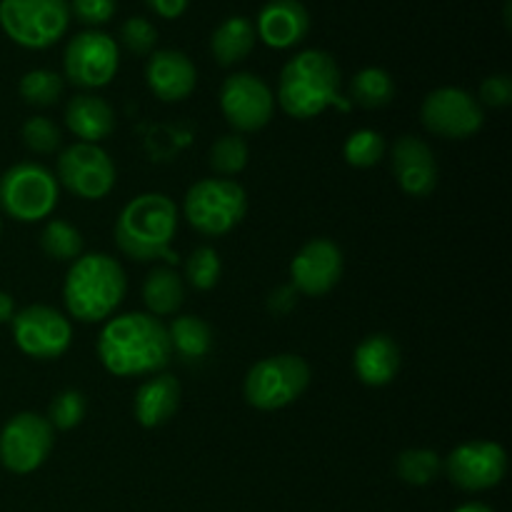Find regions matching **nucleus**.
<instances>
[{"label": "nucleus", "mask_w": 512, "mask_h": 512, "mask_svg": "<svg viewBox=\"0 0 512 512\" xmlns=\"http://www.w3.org/2000/svg\"><path fill=\"white\" fill-rule=\"evenodd\" d=\"M98 358L118 378L155 375L173 360L168 328L150 313L110 318L98 338Z\"/></svg>", "instance_id": "obj_1"}, {"label": "nucleus", "mask_w": 512, "mask_h": 512, "mask_svg": "<svg viewBox=\"0 0 512 512\" xmlns=\"http://www.w3.org/2000/svg\"><path fill=\"white\" fill-rule=\"evenodd\" d=\"M340 68L325 50H303L280 70L278 103L290 118L313 120L328 108H350L340 95Z\"/></svg>", "instance_id": "obj_2"}, {"label": "nucleus", "mask_w": 512, "mask_h": 512, "mask_svg": "<svg viewBox=\"0 0 512 512\" xmlns=\"http://www.w3.org/2000/svg\"><path fill=\"white\" fill-rule=\"evenodd\" d=\"M128 278L123 265L108 253H88L73 260L63 285L70 318L80 323H103L123 303Z\"/></svg>", "instance_id": "obj_3"}, {"label": "nucleus", "mask_w": 512, "mask_h": 512, "mask_svg": "<svg viewBox=\"0 0 512 512\" xmlns=\"http://www.w3.org/2000/svg\"><path fill=\"white\" fill-rule=\"evenodd\" d=\"M178 205L163 193H143L130 200L115 223V243L120 253L138 263H150L155 258H168L170 243L178 233Z\"/></svg>", "instance_id": "obj_4"}, {"label": "nucleus", "mask_w": 512, "mask_h": 512, "mask_svg": "<svg viewBox=\"0 0 512 512\" xmlns=\"http://www.w3.org/2000/svg\"><path fill=\"white\" fill-rule=\"evenodd\" d=\"M248 213L243 185L230 178H205L190 185L183 200V215L200 235L220 238L238 228Z\"/></svg>", "instance_id": "obj_5"}, {"label": "nucleus", "mask_w": 512, "mask_h": 512, "mask_svg": "<svg viewBox=\"0 0 512 512\" xmlns=\"http://www.w3.org/2000/svg\"><path fill=\"white\" fill-rule=\"evenodd\" d=\"M68 0H0V28L20 48L45 50L70 25Z\"/></svg>", "instance_id": "obj_6"}, {"label": "nucleus", "mask_w": 512, "mask_h": 512, "mask_svg": "<svg viewBox=\"0 0 512 512\" xmlns=\"http://www.w3.org/2000/svg\"><path fill=\"white\" fill-rule=\"evenodd\" d=\"M58 198V178L40 163H15L0 175V208L18 223L45 220Z\"/></svg>", "instance_id": "obj_7"}, {"label": "nucleus", "mask_w": 512, "mask_h": 512, "mask_svg": "<svg viewBox=\"0 0 512 512\" xmlns=\"http://www.w3.org/2000/svg\"><path fill=\"white\" fill-rule=\"evenodd\" d=\"M310 385V365L300 355L280 353L248 370L243 395L258 410H280L300 398Z\"/></svg>", "instance_id": "obj_8"}, {"label": "nucleus", "mask_w": 512, "mask_h": 512, "mask_svg": "<svg viewBox=\"0 0 512 512\" xmlns=\"http://www.w3.org/2000/svg\"><path fill=\"white\" fill-rule=\"evenodd\" d=\"M120 68V48L113 35L103 30H83L65 45V78L83 90L105 88Z\"/></svg>", "instance_id": "obj_9"}, {"label": "nucleus", "mask_w": 512, "mask_h": 512, "mask_svg": "<svg viewBox=\"0 0 512 512\" xmlns=\"http://www.w3.org/2000/svg\"><path fill=\"white\" fill-rule=\"evenodd\" d=\"M55 435L48 418L38 413H18L0 430V463L15 475L35 473L48 460Z\"/></svg>", "instance_id": "obj_10"}, {"label": "nucleus", "mask_w": 512, "mask_h": 512, "mask_svg": "<svg viewBox=\"0 0 512 512\" xmlns=\"http://www.w3.org/2000/svg\"><path fill=\"white\" fill-rule=\"evenodd\" d=\"M115 163L100 145L73 143L58 158V185L80 200H103L115 188Z\"/></svg>", "instance_id": "obj_11"}, {"label": "nucleus", "mask_w": 512, "mask_h": 512, "mask_svg": "<svg viewBox=\"0 0 512 512\" xmlns=\"http://www.w3.org/2000/svg\"><path fill=\"white\" fill-rule=\"evenodd\" d=\"M13 340L20 353L35 360H55L68 353L73 325L50 305H28L13 315Z\"/></svg>", "instance_id": "obj_12"}, {"label": "nucleus", "mask_w": 512, "mask_h": 512, "mask_svg": "<svg viewBox=\"0 0 512 512\" xmlns=\"http://www.w3.org/2000/svg\"><path fill=\"white\" fill-rule=\"evenodd\" d=\"M420 120L430 133L448 140L473 138L485 123L483 105L463 88H438L425 95Z\"/></svg>", "instance_id": "obj_13"}, {"label": "nucleus", "mask_w": 512, "mask_h": 512, "mask_svg": "<svg viewBox=\"0 0 512 512\" xmlns=\"http://www.w3.org/2000/svg\"><path fill=\"white\" fill-rule=\"evenodd\" d=\"M443 468L460 490L483 493L503 483L508 473V453L493 440H468L450 450Z\"/></svg>", "instance_id": "obj_14"}, {"label": "nucleus", "mask_w": 512, "mask_h": 512, "mask_svg": "<svg viewBox=\"0 0 512 512\" xmlns=\"http://www.w3.org/2000/svg\"><path fill=\"white\" fill-rule=\"evenodd\" d=\"M220 110L238 133H255L273 118V90L258 75L233 73L220 88Z\"/></svg>", "instance_id": "obj_15"}, {"label": "nucleus", "mask_w": 512, "mask_h": 512, "mask_svg": "<svg viewBox=\"0 0 512 512\" xmlns=\"http://www.w3.org/2000/svg\"><path fill=\"white\" fill-rule=\"evenodd\" d=\"M345 270L343 250L328 238H315L295 253L290 263V285L295 293L320 298L340 283Z\"/></svg>", "instance_id": "obj_16"}, {"label": "nucleus", "mask_w": 512, "mask_h": 512, "mask_svg": "<svg viewBox=\"0 0 512 512\" xmlns=\"http://www.w3.org/2000/svg\"><path fill=\"white\" fill-rule=\"evenodd\" d=\"M393 175L410 198H428L438 185V160L433 148L415 135H400L393 145Z\"/></svg>", "instance_id": "obj_17"}, {"label": "nucleus", "mask_w": 512, "mask_h": 512, "mask_svg": "<svg viewBox=\"0 0 512 512\" xmlns=\"http://www.w3.org/2000/svg\"><path fill=\"white\" fill-rule=\"evenodd\" d=\"M145 80L155 98H160L163 103H180L198 85V70L185 53L163 48L150 53L148 65H145Z\"/></svg>", "instance_id": "obj_18"}, {"label": "nucleus", "mask_w": 512, "mask_h": 512, "mask_svg": "<svg viewBox=\"0 0 512 512\" xmlns=\"http://www.w3.org/2000/svg\"><path fill=\"white\" fill-rule=\"evenodd\" d=\"M255 35L268 48L288 50L303 43L310 30V13L300 0H270L260 8Z\"/></svg>", "instance_id": "obj_19"}, {"label": "nucleus", "mask_w": 512, "mask_h": 512, "mask_svg": "<svg viewBox=\"0 0 512 512\" xmlns=\"http://www.w3.org/2000/svg\"><path fill=\"white\" fill-rule=\"evenodd\" d=\"M353 368L360 383L383 388L393 383L400 370V348L388 333H373L355 348Z\"/></svg>", "instance_id": "obj_20"}, {"label": "nucleus", "mask_w": 512, "mask_h": 512, "mask_svg": "<svg viewBox=\"0 0 512 512\" xmlns=\"http://www.w3.org/2000/svg\"><path fill=\"white\" fill-rule=\"evenodd\" d=\"M180 408V383L168 373L145 380L133 400V415L143 428H160Z\"/></svg>", "instance_id": "obj_21"}, {"label": "nucleus", "mask_w": 512, "mask_h": 512, "mask_svg": "<svg viewBox=\"0 0 512 512\" xmlns=\"http://www.w3.org/2000/svg\"><path fill=\"white\" fill-rule=\"evenodd\" d=\"M65 125L78 138V143H93L108 138L115 128V113L100 95L80 93L65 105Z\"/></svg>", "instance_id": "obj_22"}, {"label": "nucleus", "mask_w": 512, "mask_h": 512, "mask_svg": "<svg viewBox=\"0 0 512 512\" xmlns=\"http://www.w3.org/2000/svg\"><path fill=\"white\" fill-rule=\"evenodd\" d=\"M255 40L258 35H255L253 20L245 15H233L215 28L213 38H210V50H213V58L228 68V65L243 63L253 53Z\"/></svg>", "instance_id": "obj_23"}, {"label": "nucleus", "mask_w": 512, "mask_h": 512, "mask_svg": "<svg viewBox=\"0 0 512 512\" xmlns=\"http://www.w3.org/2000/svg\"><path fill=\"white\" fill-rule=\"evenodd\" d=\"M185 300V283L173 268H153L143 283V303L150 315H175Z\"/></svg>", "instance_id": "obj_24"}, {"label": "nucleus", "mask_w": 512, "mask_h": 512, "mask_svg": "<svg viewBox=\"0 0 512 512\" xmlns=\"http://www.w3.org/2000/svg\"><path fill=\"white\" fill-rule=\"evenodd\" d=\"M170 350L185 363L203 360L213 348V330L198 315H178L168 328Z\"/></svg>", "instance_id": "obj_25"}, {"label": "nucleus", "mask_w": 512, "mask_h": 512, "mask_svg": "<svg viewBox=\"0 0 512 512\" xmlns=\"http://www.w3.org/2000/svg\"><path fill=\"white\" fill-rule=\"evenodd\" d=\"M395 98V80L383 68H363L353 75L350 83V103L360 108H385Z\"/></svg>", "instance_id": "obj_26"}, {"label": "nucleus", "mask_w": 512, "mask_h": 512, "mask_svg": "<svg viewBox=\"0 0 512 512\" xmlns=\"http://www.w3.org/2000/svg\"><path fill=\"white\" fill-rule=\"evenodd\" d=\"M40 248L48 258L73 263L83 255V235L68 220H48L40 233Z\"/></svg>", "instance_id": "obj_27"}, {"label": "nucleus", "mask_w": 512, "mask_h": 512, "mask_svg": "<svg viewBox=\"0 0 512 512\" xmlns=\"http://www.w3.org/2000/svg\"><path fill=\"white\" fill-rule=\"evenodd\" d=\"M395 473H398V478L403 483L423 488V485L433 483L443 473V460H440V455L435 450L410 448L398 455V460H395Z\"/></svg>", "instance_id": "obj_28"}, {"label": "nucleus", "mask_w": 512, "mask_h": 512, "mask_svg": "<svg viewBox=\"0 0 512 512\" xmlns=\"http://www.w3.org/2000/svg\"><path fill=\"white\" fill-rule=\"evenodd\" d=\"M20 98L33 108H48L55 105L63 95V78L55 70L35 68L20 78Z\"/></svg>", "instance_id": "obj_29"}, {"label": "nucleus", "mask_w": 512, "mask_h": 512, "mask_svg": "<svg viewBox=\"0 0 512 512\" xmlns=\"http://www.w3.org/2000/svg\"><path fill=\"white\" fill-rule=\"evenodd\" d=\"M385 150H388V145H385V138L378 130L360 128L345 140L343 158L353 168H373L385 158Z\"/></svg>", "instance_id": "obj_30"}, {"label": "nucleus", "mask_w": 512, "mask_h": 512, "mask_svg": "<svg viewBox=\"0 0 512 512\" xmlns=\"http://www.w3.org/2000/svg\"><path fill=\"white\" fill-rule=\"evenodd\" d=\"M250 148L248 140L240 133L220 135L210 148V168L218 175H238L248 165Z\"/></svg>", "instance_id": "obj_31"}, {"label": "nucleus", "mask_w": 512, "mask_h": 512, "mask_svg": "<svg viewBox=\"0 0 512 512\" xmlns=\"http://www.w3.org/2000/svg\"><path fill=\"white\" fill-rule=\"evenodd\" d=\"M220 275H223V263L210 245H200L185 258V280L195 290H213Z\"/></svg>", "instance_id": "obj_32"}, {"label": "nucleus", "mask_w": 512, "mask_h": 512, "mask_svg": "<svg viewBox=\"0 0 512 512\" xmlns=\"http://www.w3.org/2000/svg\"><path fill=\"white\" fill-rule=\"evenodd\" d=\"M85 413H88V403H85V395L80 390H63V393L55 395L48 405V423L53 425V430H73L83 423Z\"/></svg>", "instance_id": "obj_33"}, {"label": "nucleus", "mask_w": 512, "mask_h": 512, "mask_svg": "<svg viewBox=\"0 0 512 512\" xmlns=\"http://www.w3.org/2000/svg\"><path fill=\"white\" fill-rule=\"evenodd\" d=\"M20 138H23L25 148L30 153L38 155H50L60 148L63 143V133H60L58 125L50 118H43V115H35V118H28L23 123V130H20Z\"/></svg>", "instance_id": "obj_34"}, {"label": "nucleus", "mask_w": 512, "mask_h": 512, "mask_svg": "<svg viewBox=\"0 0 512 512\" xmlns=\"http://www.w3.org/2000/svg\"><path fill=\"white\" fill-rule=\"evenodd\" d=\"M120 43L133 55H150L158 43V30L148 18H128L120 28Z\"/></svg>", "instance_id": "obj_35"}, {"label": "nucleus", "mask_w": 512, "mask_h": 512, "mask_svg": "<svg viewBox=\"0 0 512 512\" xmlns=\"http://www.w3.org/2000/svg\"><path fill=\"white\" fill-rule=\"evenodd\" d=\"M70 5V15L88 28L98 30L100 25L108 23L118 10V0H73Z\"/></svg>", "instance_id": "obj_36"}, {"label": "nucleus", "mask_w": 512, "mask_h": 512, "mask_svg": "<svg viewBox=\"0 0 512 512\" xmlns=\"http://www.w3.org/2000/svg\"><path fill=\"white\" fill-rule=\"evenodd\" d=\"M480 105L488 108H508L512 103V78L510 75H490L480 85Z\"/></svg>", "instance_id": "obj_37"}, {"label": "nucleus", "mask_w": 512, "mask_h": 512, "mask_svg": "<svg viewBox=\"0 0 512 512\" xmlns=\"http://www.w3.org/2000/svg\"><path fill=\"white\" fill-rule=\"evenodd\" d=\"M145 3H148V8L153 10L155 15H160V18L175 20L188 10L190 0H145Z\"/></svg>", "instance_id": "obj_38"}, {"label": "nucleus", "mask_w": 512, "mask_h": 512, "mask_svg": "<svg viewBox=\"0 0 512 512\" xmlns=\"http://www.w3.org/2000/svg\"><path fill=\"white\" fill-rule=\"evenodd\" d=\"M295 295L298 293L293 290V285H283V288L270 293L268 308L273 310V313H288V310L295 308Z\"/></svg>", "instance_id": "obj_39"}, {"label": "nucleus", "mask_w": 512, "mask_h": 512, "mask_svg": "<svg viewBox=\"0 0 512 512\" xmlns=\"http://www.w3.org/2000/svg\"><path fill=\"white\" fill-rule=\"evenodd\" d=\"M13 315H15L13 298H10V295L5 293V290H0V325L10 323V320H13Z\"/></svg>", "instance_id": "obj_40"}, {"label": "nucleus", "mask_w": 512, "mask_h": 512, "mask_svg": "<svg viewBox=\"0 0 512 512\" xmlns=\"http://www.w3.org/2000/svg\"><path fill=\"white\" fill-rule=\"evenodd\" d=\"M455 512H495V510L488 508V505H483V503H465V505H460Z\"/></svg>", "instance_id": "obj_41"}, {"label": "nucleus", "mask_w": 512, "mask_h": 512, "mask_svg": "<svg viewBox=\"0 0 512 512\" xmlns=\"http://www.w3.org/2000/svg\"><path fill=\"white\" fill-rule=\"evenodd\" d=\"M0 235H3V220H0Z\"/></svg>", "instance_id": "obj_42"}]
</instances>
